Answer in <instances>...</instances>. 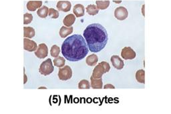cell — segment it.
I'll return each instance as SVG.
<instances>
[{"label": "cell", "mask_w": 171, "mask_h": 114, "mask_svg": "<svg viewBox=\"0 0 171 114\" xmlns=\"http://www.w3.org/2000/svg\"><path fill=\"white\" fill-rule=\"evenodd\" d=\"M73 12L75 14L76 17H83L85 14V8L84 6L82 4H76L74 6Z\"/></svg>", "instance_id": "4fadbf2b"}, {"label": "cell", "mask_w": 171, "mask_h": 114, "mask_svg": "<svg viewBox=\"0 0 171 114\" xmlns=\"http://www.w3.org/2000/svg\"><path fill=\"white\" fill-rule=\"evenodd\" d=\"M72 76V70L70 66H66L60 68L58 71V78L62 81H67L70 80Z\"/></svg>", "instance_id": "5b68a950"}, {"label": "cell", "mask_w": 171, "mask_h": 114, "mask_svg": "<svg viewBox=\"0 0 171 114\" xmlns=\"http://www.w3.org/2000/svg\"><path fill=\"white\" fill-rule=\"evenodd\" d=\"M71 7H72V4L69 1H59L56 5L58 10L63 12L70 11Z\"/></svg>", "instance_id": "8fae6325"}, {"label": "cell", "mask_w": 171, "mask_h": 114, "mask_svg": "<svg viewBox=\"0 0 171 114\" xmlns=\"http://www.w3.org/2000/svg\"><path fill=\"white\" fill-rule=\"evenodd\" d=\"M35 55L40 59H44L48 55V48L45 43H40L36 50Z\"/></svg>", "instance_id": "52a82bcc"}, {"label": "cell", "mask_w": 171, "mask_h": 114, "mask_svg": "<svg viewBox=\"0 0 171 114\" xmlns=\"http://www.w3.org/2000/svg\"><path fill=\"white\" fill-rule=\"evenodd\" d=\"M121 56L123 59H133L136 58V54L130 47H125L121 51Z\"/></svg>", "instance_id": "ba28073f"}, {"label": "cell", "mask_w": 171, "mask_h": 114, "mask_svg": "<svg viewBox=\"0 0 171 114\" xmlns=\"http://www.w3.org/2000/svg\"><path fill=\"white\" fill-rule=\"evenodd\" d=\"M66 59L63 57L58 56L53 59V65L57 68H62L65 65Z\"/></svg>", "instance_id": "7402d4cb"}, {"label": "cell", "mask_w": 171, "mask_h": 114, "mask_svg": "<svg viewBox=\"0 0 171 114\" xmlns=\"http://www.w3.org/2000/svg\"><path fill=\"white\" fill-rule=\"evenodd\" d=\"M48 16L52 19H57L59 17V12L53 8L49 9Z\"/></svg>", "instance_id": "4316f807"}, {"label": "cell", "mask_w": 171, "mask_h": 114, "mask_svg": "<svg viewBox=\"0 0 171 114\" xmlns=\"http://www.w3.org/2000/svg\"><path fill=\"white\" fill-rule=\"evenodd\" d=\"M110 69V66L109 63L106 61H102L94 68L92 77L94 79L102 78V76L104 73L108 72Z\"/></svg>", "instance_id": "3957f363"}, {"label": "cell", "mask_w": 171, "mask_h": 114, "mask_svg": "<svg viewBox=\"0 0 171 114\" xmlns=\"http://www.w3.org/2000/svg\"><path fill=\"white\" fill-rule=\"evenodd\" d=\"M136 79L138 82L140 83H145V72L143 69L138 70L136 73Z\"/></svg>", "instance_id": "ffe728a7"}, {"label": "cell", "mask_w": 171, "mask_h": 114, "mask_svg": "<svg viewBox=\"0 0 171 114\" xmlns=\"http://www.w3.org/2000/svg\"><path fill=\"white\" fill-rule=\"evenodd\" d=\"M73 30H74V29H73L72 26L68 27V28L65 26H62L60 30V36L61 38H66L72 33Z\"/></svg>", "instance_id": "9a60e30c"}, {"label": "cell", "mask_w": 171, "mask_h": 114, "mask_svg": "<svg viewBox=\"0 0 171 114\" xmlns=\"http://www.w3.org/2000/svg\"><path fill=\"white\" fill-rule=\"evenodd\" d=\"M114 16L118 20L123 21L128 17V11L124 7H118L114 11Z\"/></svg>", "instance_id": "8992f818"}, {"label": "cell", "mask_w": 171, "mask_h": 114, "mask_svg": "<svg viewBox=\"0 0 171 114\" xmlns=\"http://www.w3.org/2000/svg\"><path fill=\"white\" fill-rule=\"evenodd\" d=\"M96 6L98 9H106L110 5V1H96Z\"/></svg>", "instance_id": "603a6c76"}, {"label": "cell", "mask_w": 171, "mask_h": 114, "mask_svg": "<svg viewBox=\"0 0 171 114\" xmlns=\"http://www.w3.org/2000/svg\"><path fill=\"white\" fill-rule=\"evenodd\" d=\"M33 20L32 14L26 13L24 15V24L27 25L30 24Z\"/></svg>", "instance_id": "484cf974"}, {"label": "cell", "mask_w": 171, "mask_h": 114, "mask_svg": "<svg viewBox=\"0 0 171 114\" xmlns=\"http://www.w3.org/2000/svg\"><path fill=\"white\" fill-rule=\"evenodd\" d=\"M86 11L90 16H96V14H98L99 9L98 8L96 5H89L86 7Z\"/></svg>", "instance_id": "44dd1931"}, {"label": "cell", "mask_w": 171, "mask_h": 114, "mask_svg": "<svg viewBox=\"0 0 171 114\" xmlns=\"http://www.w3.org/2000/svg\"><path fill=\"white\" fill-rule=\"evenodd\" d=\"M38 48L37 43L28 38L24 39V49L28 51H36Z\"/></svg>", "instance_id": "9c48e42d"}, {"label": "cell", "mask_w": 171, "mask_h": 114, "mask_svg": "<svg viewBox=\"0 0 171 114\" xmlns=\"http://www.w3.org/2000/svg\"><path fill=\"white\" fill-rule=\"evenodd\" d=\"M76 17L74 14H68L63 20V25L66 27H71L75 23Z\"/></svg>", "instance_id": "5bb4252c"}, {"label": "cell", "mask_w": 171, "mask_h": 114, "mask_svg": "<svg viewBox=\"0 0 171 114\" xmlns=\"http://www.w3.org/2000/svg\"><path fill=\"white\" fill-rule=\"evenodd\" d=\"M49 13V9L47 6H41L38 9L37 14L39 17H40L41 18H46V17H48Z\"/></svg>", "instance_id": "d6986e66"}, {"label": "cell", "mask_w": 171, "mask_h": 114, "mask_svg": "<svg viewBox=\"0 0 171 114\" xmlns=\"http://www.w3.org/2000/svg\"><path fill=\"white\" fill-rule=\"evenodd\" d=\"M88 51L85 39L78 34L73 35L66 39L61 49L63 57L70 61L82 60L88 53Z\"/></svg>", "instance_id": "6da1fadb"}, {"label": "cell", "mask_w": 171, "mask_h": 114, "mask_svg": "<svg viewBox=\"0 0 171 114\" xmlns=\"http://www.w3.org/2000/svg\"><path fill=\"white\" fill-rule=\"evenodd\" d=\"M84 38L89 50L93 53H98L106 46L108 33L102 25L93 24L89 25L84 31Z\"/></svg>", "instance_id": "7a4b0ae2"}, {"label": "cell", "mask_w": 171, "mask_h": 114, "mask_svg": "<svg viewBox=\"0 0 171 114\" xmlns=\"http://www.w3.org/2000/svg\"><path fill=\"white\" fill-rule=\"evenodd\" d=\"M90 80H91V85H90V87H92V88L102 89L103 88V82H102V78L94 79L91 76Z\"/></svg>", "instance_id": "2e32d148"}, {"label": "cell", "mask_w": 171, "mask_h": 114, "mask_svg": "<svg viewBox=\"0 0 171 114\" xmlns=\"http://www.w3.org/2000/svg\"><path fill=\"white\" fill-rule=\"evenodd\" d=\"M78 88L79 89H90V83L88 80H83L80 81L78 83Z\"/></svg>", "instance_id": "d4e9b609"}, {"label": "cell", "mask_w": 171, "mask_h": 114, "mask_svg": "<svg viewBox=\"0 0 171 114\" xmlns=\"http://www.w3.org/2000/svg\"><path fill=\"white\" fill-rule=\"evenodd\" d=\"M104 89H115V87H114L113 85H112V84H106V86L104 87Z\"/></svg>", "instance_id": "83f0119b"}, {"label": "cell", "mask_w": 171, "mask_h": 114, "mask_svg": "<svg viewBox=\"0 0 171 114\" xmlns=\"http://www.w3.org/2000/svg\"><path fill=\"white\" fill-rule=\"evenodd\" d=\"M111 63L114 68L116 69L120 70V69H123L124 66V63L123 59H122L118 56H113L111 57L110 58Z\"/></svg>", "instance_id": "30bf717a"}, {"label": "cell", "mask_w": 171, "mask_h": 114, "mask_svg": "<svg viewBox=\"0 0 171 114\" xmlns=\"http://www.w3.org/2000/svg\"><path fill=\"white\" fill-rule=\"evenodd\" d=\"M42 1H29L27 3V9L30 11H35L42 6Z\"/></svg>", "instance_id": "7c38bea8"}, {"label": "cell", "mask_w": 171, "mask_h": 114, "mask_svg": "<svg viewBox=\"0 0 171 114\" xmlns=\"http://www.w3.org/2000/svg\"><path fill=\"white\" fill-rule=\"evenodd\" d=\"M60 48L58 46L54 45L53 46L52 48H51L50 50V54L52 57L53 58H57V57L59 56L60 53Z\"/></svg>", "instance_id": "cb8c5ba5"}, {"label": "cell", "mask_w": 171, "mask_h": 114, "mask_svg": "<svg viewBox=\"0 0 171 114\" xmlns=\"http://www.w3.org/2000/svg\"><path fill=\"white\" fill-rule=\"evenodd\" d=\"M35 30L31 27H24V36L26 38H32L35 36Z\"/></svg>", "instance_id": "e0dca14e"}, {"label": "cell", "mask_w": 171, "mask_h": 114, "mask_svg": "<svg viewBox=\"0 0 171 114\" xmlns=\"http://www.w3.org/2000/svg\"><path fill=\"white\" fill-rule=\"evenodd\" d=\"M98 61V58L96 54H92V55L88 56L86 60L87 65L89 66H96Z\"/></svg>", "instance_id": "ac0fdd59"}, {"label": "cell", "mask_w": 171, "mask_h": 114, "mask_svg": "<svg viewBox=\"0 0 171 114\" xmlns=\"http://www.w3.org/2000/svg\"><path fill=\"white\" fill-rule=\"evenodd\" d=\"M53 70H54V68H53L52 59L48 58L41 63L39 71L41 75L49 76L53 72Z\"/></svg>", "instance_id": "277c9868"}]
</instances>
